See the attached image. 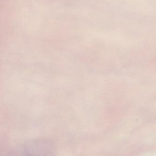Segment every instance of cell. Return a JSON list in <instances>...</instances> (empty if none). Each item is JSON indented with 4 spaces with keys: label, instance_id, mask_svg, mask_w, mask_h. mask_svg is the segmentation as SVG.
<instances>
[{
    "label": "cell",
    "instance_id": "cell-1",
    "mask_svg": "<svg viewBox=\"0 0 156 156\" xmlns=\"http://www.w3.org/2000/svg\"><path fill=\"white\" fill-rule=\"evenodd\" d=\"M56 147L49 139L35 138L13 149L8 156H56Z\"/></svg>",
    "mask_w": 156,
    "mask_h": 156
}]
</instances>
